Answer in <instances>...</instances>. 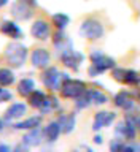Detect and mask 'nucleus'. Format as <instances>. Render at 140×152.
I'll return each instance as SVG.
<instances>
[{
  "label": "nucleus",
  "instance_id": "nucleus-1",
  "mask_svg": "<svg viewBox=\"0 0 140 152\" xmlns=\"http://www.w3.org/2000/svg\"><path fill=\"white\" fill-rule=\"evenodd\" d=\"M89 59H91V62H93L91 66H89V75L91 76H99L100 73H104V71H107V70L115 66V60L112 59V57L105 56L104 52L99 51V49L91 52Z\"/></svg>",
  "mask_w": 140,
  "mask_h": 152
},
{
  "label": "nucleus",
  "instance_id": "nucleus-2",
  "mask_svg": "<svg viewBox=\"0 0 140 152\" xmlns=\"http://www.w3.org/2000/svg\"><path fill=\"white\" fill-rule=\"evenodd\" d=\"M104 26L102 22L97 21V19H86V21L81 22V27H80V35L86 38V40H99V38L104 37Z\"/></svg>",
  "mask_w": 140,
  "mask_h": 152
},
{
  "label": "nucleus",
  "instance_id": "nucleus-3",
  "mask_svg": "<svg viewBox=\"0 0 140 152\" xmlns=\"http://www.w3.org/2000/svg\"><path fill=\"white\" fill-rule=\"evenodd\" d=\"M69 79V76H67L65 73H59V70L54 68V66H50L48 70L43 71L41 75V81L43 84L46 86L48 89H53V90H61L62 87V83L64 81Z\"/></svg>",
  "mask_w": 140,
  "mask_h": 152
},
{
  "label": "nucleus",
  "instance_id": "nucleus-4",
  "mask_svg": "<svg viewBox=\"0 0 140 152\" xmlns=\"http://www.w3.org/2000/svg\"><path fill=\"white\" fill-rule=\"evenodd\" d=\"M5 56L13 66H21L27 59V48L22 46L21 43H11V45L7 46Z\"/></svg>",
  "mask_w": 140,
  "mask_h": 152
},
{
  "label": "nucleus",
  "instance_id": "nucleus-5",
  "mask_svg": "<svg viewBox=\"0 0 140 152\" xmlns=\"http://www.w3.org/2000/svg\"><path fill=\"white\" fill-rule=\"evenodd\" d=\"M84 92H86V84L78 79L69 78L67 81L62 83V87H61V95L64 98H78Z\"/></svg>",
  "mask_w": 140,
  "mask_h": 152
},
{
  "label": "nucleus",
  "instance_id": "nucleus-6",
  "mask_svg": "<svg viewBox=\"0 0 140 152\" xmlns=\"http://www.w3.org/2000/svg\"><path fill=\"white\" fill-rule=\"evenodd\" d=\"M61 60L62 64H64L67 68L70 70H78L80 68V64L84 60V56L81 54V52L75 51V49H65L61 52Z\"/></svg>",
  "mask_w": 140,
  "mask_h": 152
},
{
  "label": "nucleus",
  "instance_id": "nucleus-7",
  "mask_svg": "<svg viewBox=\"0 0 140 152\" xmlns=\"http://www.w3.org/2000/svg\"><path fill=\"white\" fill-rule=\"evenodd\" d=\"M32 8L33 7L27 2V0H18V2L13 3L11 13L16 19H19V21H27V19L32 18Z\"/></svg>",
  "mask_w": 140,
  "mask_h": 152
},
{
  "label": "nucleus",
  "instance_id": "nucleus-8",
  "mask_svg": "<svg viewBox=\"0 0 140 152\" xmlns=\"http://www.w3.org/2000/svg\"><path fill=\"white\" fill-rule=\"evenodd\" d=\"M51 60L50 52L43 48H38V49H33L30 54V64L35 66V68H46L48 64Z\"/></svg>",
  "mask_w": 140,
  "mask_h": 152
},
{
  "label": "nucleus",
  "instance_id": "nucleus-9",
  "mask_svg": "<svg viewBox=\"0 0 140 152\" xmlns=\"http://www.w3.org/2000/svg\"><path fill=\"white\" fill-rule=\"evenodd\" d=\"M30 33H32L33 38L45 41V40H48V38H50V35H51V28H50V26H48L46 21H43V19H38V21H35V22L32 24Z\"/></svg>",
  "mask_w": 140,
  "mask_h": 152
},
{
  "label": "nucleus",
  "instance_id": "nucleus-10",
  "mask_svg": "<svg viewBox=\"0 0 140 152\" xmlns=\"http://www.w3.org/2000/svg\"><path fill=\"white\" fill-rule=\"evenodd\" d=\"M116 119V114L112 113V111H99L97 114L94 116V124H93V128L96 132L100 130L102 127H108L112 125V122Z\"/></svg>",
  "mask_w": 140,
  "mask_h": 152
},
{
  "label": "nucleus",
  "instance_id": "nucleus-11",
  "mask_svg": "<svg viewBox=\"0 0 140 152\" xmlns=\"http://www.w3.org/2000/svg\"><path fill=\"white\" fill-rule=\"evenodd\" d=\"M0 30H2L3 35H7V37H10V38H14V40L24 38V32L19 28V26H18L16 22L5 21V22H2V26H0Z\"/></svg>",
  "mask_w": 140,
  "mask_h": 152
},
{
  "label": "nucleus",
  "instance_id": "nucleus-12",
  "mask_svg": "<svg viewBox=\"0 0 140 152\" xmlns=\"http://www.w3.org/2000/svg\"><path fill=\"white\" fill-rule=\"evenodd\" d=\"M115 104L118 108H123L124 111H129V109L134 108V98L131 97V94L127 90H121L115 95Z\"/></svg>",
  "mask_w": 140,
  "mask_h": 152
},
{
  "label": "nucleus",
  "instance_id": "nucleus-13",
  "mask_svg": "<svg viewBox=\"0 0 140 152\" xmlns=\"http://www.w3.org/2000/svg\"><path fill=\"white\" fill-rule=\"evenodd\" d=\"M43 135L45 133H41V130L40 128H32L30 132L27 133V135H24V138H22V142L26 146H30V147H33V146H38L41 142V138H43Z\"/></svg>",
  "mask_w": 140,
  "mask_h": 152
},
{
  "label": "nucleus",
  "instance_id": "nucleus-14",
  "mask_svg": "<svg viewBox=\"0 0 140 152\" xmlns=\"http://www.w3.org/2000/svg\"><path fill=\"white\" fill-rule=\"evenodd\" d=\"M27 111V106L24 103H14L7 109V114H5V119L7 121H13V119H19L22 117Z\"/></svg>",
  "mask_w": 140,
  "mask_h": 152
},
{
  "label": "nucleus",
  "instance_id": "nucleus-15",
  "mask_svg": "<svg viewBox=\"0 0 140 152\" xmlns=\"http://www.w3.org/2000/svg\"><path fill=\"white\" fill-rule=\"evenodd\" d=\"M53 43H54V46L59 49V52L65 51V49H70V48H72L70 40L67 38V35L64 32L59 30V28H57V32L54 33V37H53Z\"/></svg>",
  "mask_w": 140,
  "mask_h": 152
},
{
  "label": "nucleus",
  "instance_id": "nucleus-16",
  "mask_svg": "<svg viewBox=\"0 0 140 152\" xmlns=\"http://www.w3.org/2000/svg\"><path fill=\"white\" fill-rule=\"evenodd\" d=\"M61 132H62V128H61V125H59V122H50V124L45 127V130H43V133H45V138H46L50 142H54L57 138H59Z\"/></svg>",
  "mask_w": 140,
  "mask_h": 152
},
{
  "label": "nucleus",
  "instance_id": "nucleus-17",
  "mask_svg": "<svg viewBox=\"0 0 140 152\" xmlns=\"http://www.w3.org/2000/svg\"><path fill=\"white\" fill-rule=\"evenodd\" d=\"M57 122H59V125L62 128V133H70L75 128L76 119H75V114H64V116L59 117Z\"/></svg>",
  "mask_w": 140,
  "mask_h": 152
},
{
  "label": "nucleus",
  "instance_id": "nucleus-18",
  "mask_svg": "<svg viewBox=\"0 0 140 152\" xmlns=\"http://www.w3.org/2000/svg\"><path fill=\"white\" fill-rule=\"evenodd\" d=\"M40 124H41V117L40 116H33V117L26 119V121L18 122L16 125H14V128H16V130H32V128H37Z\"/></svg>",
  "mask_w": 140,
  "mask_h": 152
},
{
  "label": "nucleus",
  "instance_id": "nucleus-19",
  "mask_svg": "<svg viewBox=\"0 0 140 152\" xmlns=\"http://www.w3.org/2000/svg\"><path fill=\"white\" fill-rule=\"evenodd\" d=\"M33 90H35V83L29 78H24L21 83L18 84V94L22 95V97H29Z\"/></svg>",
  "mask_w": 140,
  "mask_h": 152
},
{
  "label": "nucleus",
  "instance_id": "nucleus-20",
  "mask_svg": "<svg viewBox=\"0 0 140 152\" xmlns=\"http://www.w3.org/2000/svg\"><path fill=\"white\" fill-rule=\"evenodd\" d=\"M46 100V95L41 92V90H33V92L29 95V103H30V106L33 108H38L40 109L43 106V103H45Z\"/></svg>",
  "mask_w": 140,
  "mask_h": 152
},
{
  "label": "nucleus",
  "instance_id": "nucleus-21",
  "mask_svg": "<svg viewBox=\"0 0 140 152\" xmlns=\"http://www.w3.org/2000/svg\"><path fill=\"white\" fill-rule=\"evenodd\" d=\"M69 22H70V18L67 16V14H64V13L53 14V24H54L59 30H64V28L69 26Z\"/></svg>",
  "mask_w": 140,
  "mask_h": 152
},
{
  "label": "nucleus",
  "instance_id": "nucleus-22",
  "mask_svg": "<svg viewBox=\"0 0 140 152\" xmlns=\"http://www.w3.org/2000/svg\"><path fill=\"white\" fill-rule=\"evenodd\" d=\"M124 84H139L140 83V75L137 73L136 70H124V78H123Z\"/></svg>",
  "mask_w": 140,
  "mask_h": 152
},
{
  "label": "nucleus",
  "instance_id": "nucleus-23",
  "mask_svg": "<svg viewBox=\"0 0 140 152\" xmlns=\"http://www.w3.org/2000/svg\"><path fill=\"white\" fill-rule=\"evenodd\" d=\"M14 83V73L10 68L0 70V86H10Z\"/></svg>",
  "mask_w": 140,
  "mask_h": 152
},
{
  "label": "nucleus",
  "instance_id": "nucleus-24",
  "mask_svg": "<svg viewBox=\"0 0 140 152\" xmlns=\"http://www.w3.org/2000/svg\"><path fill=\"white\" fill-rule=\"evenodd\" d=\"M76 102H75V106L78 108V109H84V108H88L91 103H93V100H91V95L89 92H84V94H81L78 98H75Z\"/></svg>",
  "mask_w": 140,
  "mask_h": 152
},
{
  "label": "nucleus",
  "instance_id": "nucleus-25",
  "mask_svg": "<svg viewBox=\"0 0 140 152\" xmlns=\"http://www.w3.org/2000/svg\"><path fill=\"white\" fill-rule=\"evenodd\" d=\"M89 95H91L93 103L96 104H105L108 102V97L104 92H100V90H89Z\"/></svg>",
  "mask_w": 140,
  "mask_h": 152
},
{
  "label": "nucleus",
  "instance_id": "nucleus-26",
  "mask_svg": "<svg viewBox=\"0 0 140 152\" xmlns=\"http://www.w3.org/2000/svg\"><path fill=\"white\" fill-rule=\"evenodd\" d=\"M59 108V102H57V98L56 97H46L45 100V103H43V106L40 108L41 109V113H48V111H51V109H57Z\"/></svg>",
  "mask_w": 140,
  "mask_h": 152
},
{
  "label": "nucleus",
  "instance_id": "nucleus-27",
  "mask_svg": "<svg viewBox=\"0 0 140 152\" xmlns=\"http://www.w3.org/2000/svg\"><path fill=\"white\" fill-rule=\"evenodd\" d=\"M124 147V142L119 136H116L115 140L110 141V152H121Z\"/></svg>",
  "mask_w": 140,
  "mask_h": 152
},
{
  "label": "nucleus",
  "instance_id": "nucleus-28",
  "mask_svg": "<svg viewBox=\"0 0 140 152\" xmlns=\"http://www.w3.org/2000/svg\"><path fill=\"white\" fill-rule=\"evenodd\" d=\"M113 78L119 81V83H123V78H124V68H113Z\"/></svg>",
  "mask_w": 140,
  "mask_h": 152
},
{
  "label": "nucleus",
  "instance_id": "nucleus-29",
  "mask_svg": "<svg viewBox=\"0 0 140 152\" xmlns=\"http://www.w3.org/2000/svg\"><path fill=\"white\" fill-rule=\"evenodd\" d=\"M11 98V94L7 92V90L3 89V92H2V97H0V102H3V100H10Z\"/></svg>",
  "mask_w": 140,
  "mask_h": 152
},
{
  "label": "nucleus",
  "instance_id": "nucleus-30",
  "mask_svg": "<svg viewBox=\"0 0 140 152\" xmlns=\"http://www.w3.org/2000/svg\"><path fill=\"white\" fill-rule=\"evenodd\" d=\"M121 152H137V149H136V146H134V144L132 146H124Z\"/></svg>",
  "mask_w": 140,
  "mask_h": 152
},
{
  "label": "nucleus",
  "instance_id": "nucleus-31",
  "mask_svg": "<svg viewBox=\"0 0 140 152\" xmlns=\"http://www.w3.org/2000/svg\"><path fill=\"white\" fill-rule=\"evenodd\" d=\"M0 152H11V149L7 144H0Z\"/></svg>",
  "mask_w": 140,
  "mask_h": 152
},
{
  "label": "nucleus",
  "instance_id": "nucleus-32",
  "mask_svg": "<svg viewBox=\"0 0 140 152\" xmlns=\"http://www.w3.org/2000/svg\"><path fill=\"white\" fill-rule=\"evenodd\" d=\"M94 142H96V144H102V136H100V135H96V136H94Z\"/></svg>",
  "mask_w": 140,
  "mask_h": 152
},
{
  "label": "nucleus",
  "instance_id": "nucleus-33",
  "mask_svg": "<svg viewBox=\"0 0 140 152\" xmlns=\"http://www.w3.org/2000/svg\"><path fill=\"white\" fill-rule=\"evenodd\" d=\"M10 2V0H0V8H2V7H5V5H7Z\"/></svg>",
  "mask_w": 140,
  "mask_h": 152
},
{
  "label": "nucleus",
  "instance_id": "nucleus-34",
  "mask_svg": "<svg viewBox=\"0 0 140 152\" xmlns=\"http://www.w3.org/2000/svg\"><path fill=\"white\" fill-rule=\"evenodd\" d=\"M137 128H139V130H140V117L137 119Z\"/></svg>",
  "mask_w": 140,
  "mask_h": 152
},
{
  "label": "nucleus",
  "instance_id": "nucleus-35",
  "mask_svg": "<svg viewBox=\"0 0 140 152\" xmlns=\"http://www.w3.org/2000/svg\"><path fill=\"white\" fill-rule=\"evenodd\" d=\"M2 130H3V122L0 121V132H2Z\"/></svg>",
  "mask_w": 140,
  "mask_h": 152
},
{
  "label": "nucleus",
  "instance_id": "nucleus-36",
  "mask_svg": "<svg viewBox=\"0 0 140 152\" xmlns=\"http://www.w3.org/2000/svg\"><path fill=\"white\" fill-rule=\"evenodd\" d=\"M2 92H3V89H0V97H2Z\"/></svg>",
  "mask_w": 140,
  "mask_h": 152
}]
</instances>
